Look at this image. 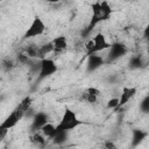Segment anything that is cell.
Masks as SVG:
<instances>
[{"mask_svg":"<svg viewBox=\"0 0 149 149\" xmlns=\"http://www.w3.org/2000/svg\"><path fill=\"white\" fill-rule=\"evenodd\" d=\"M101 149H118V146L115 144L114 141H112V140H106V141L102 143Z\"/></svg>","mask_w":149,"mask_h":149,"instance_id":"23","label":"cell"},{"mask_svg":"<svg viewBox=\"0 0 149 149\" xmlns=\"http://www.w3.org/2000/svg\"><path fill=\"white\" fill-rule=\"evenodd\" d=\"M69 133L70 132H59L57 134H55L50 141L54 146H63L66 143V141L69 140Z\"/></svg>","mask_w":149,"mask_h":149,"instance_id":"16","label":"cell"},{"mask_svg":"<svg viewBox=\"0 0 149 149\" xmlns=\"http://www.w3.org/2000/svg\"><path fill=\"white\" fill-rule=\"evenodd\" d=\"M48 122H49V116H48V114L45 112H36L35 115L31 118L30 132L31 133L40 132Z\"/></svg>","mask_w":149,"mask_h":149,"instance_id":"8","label":"cell"},{"mask_svg":"<svg viewBox=\"0 0 149 149\" xmlns=\"http://www.w3.org/2000/svg\"><path fill=\"white\" fill-rule=\"evenodd\" d=\"M136 92H137L136 87H128V86H125V87L122 88L121 93H120V97H119V104H118V107H116L115 111H118V109H120L121 107H123V106H125L132 98L135 97Z\"/></svg>","mask_w":149,"mask_h":149,"instance_id":"11","label":"cell"},{"mask_svg":"<svg viewBox=\"0 0 149 149\" xmlns=\"http://www.w3.org/2000/svg\"><path fill=\"white\" fill-rule=\"evenodd\" d=\"M45 139H47V137H45L42 133L36 132V133H31L30 142H31L34 146L42 148V147H44V146H45V143H47V140H45Z\"/></svg>","mask_w":149,"mask_h":149,"instance_id":"17","label":"cell"},{"mask_svg":"<svg viewBox=\"0 0 149 149\" xmlns=\"http://www.w3.org/2000/svg\"><path fill=\"white\" fill-rule=\"evenodd\" d=\"M24 116H26L24 112H22L19 107H15V108L9 113V115L1 122V125H0V129L9 130V129L14 128V127L19 123V121H21Z\"/></svg>","mask_w":149,"mask_h":149,"instance_id":"7","label":"cell"},{"mask_svg":"<svg viewBox=\"0 0 149 149\" xmlns=\"http://www.w3.org/2000/svg\"><path fill=\"white\" fill-rule=\"evenodd\" d=\"M15 66V63L12 58H2L1 59V69L5 71V72H9L14 69Z\"/></svg>","mask_w":149,"mask_h":149,"instance_id":"21","label":"cell"},{"mask_svg":"<svg viewBox=\"0 0 149 149\" xmlns=\"http://www.w3.org/2000/svg\"><path fill=\"white\" fill-rule=\"evenodd\" d=\"M100 97V90L97 87H87L80 94V100L87 104H97Z\"/></svg>","mask_w":149,"mask_h":149,"instance_id":"10","label":"cell"},{"mask_svg":"<svg viewBox=\"0 0 149 149\" xmlns=\"http://www.w3.org/2000/svg\"><path fill=\"white\" fill-rule=\"evenodd\" d=\"M143 38L149 43V22L146 24V27L143 29Z\"/></svg>","mask_w":149,"mask_h":149,"instance_id":"25","label":"cell"},{"mask_svg":"<svg viewBox=\"0 0 149 149\" xmlns=\"http://www.w3.org/2000/svg\"><path fill=\"white\" fill-rule=\"evenodd\" d=\"M23 52L27 54L30 58H40L41 59V56H40V45L35 44V43H29L24 47L23 49Z\"/></svg>","mask_w":149,"mask_h":149,"instance_id":"15","label":"cell"},{"mask_svg":"<svg viewBox=\"0 0 149 149\" xmlns=\"http://www.w3.org/2000/svg\"><path fill=\"white\" fill-rule=\"evenodd\" d=\"M139 108H140V112H142L143 114H149V94L143 97V99L140 101Z\"/></svg>","mask_w":149,"mask_h":149,"instance_id":"22","label":"cell"},{"mask_svg":"<svg viewBox=\"0 0 149 149\" xmlns=\"http://www.w3.org/2000/svg\"><path fill=\"white\" fill-rule=\"evenodd\" d=\"M118 104H119V98L109 99V100L107 101V108H109V109H116Z\"/></svg>","mask_w":149,"mask_h":149,"instance_id":"24","label":"cell"},{"mask_svg":"<svg viewBox=\"0 0 149 149\" xmlns=\"http://www.w3.org/2000/svg\"><path fill=\"white\" fill-rule=\"evenodd\" d=\"M109 47L111 44L107 42L105 35L101 33H98L85 44V52H86V56H90L93 54H99L102 50L109 49Z\"/></svg>","mask_w":149,"mask_h":149,"instance_id":"3","label":"cell"},{"mask_svg":"<svg viewBox=\"0 0 149 149\" xmlns=\"http://www.w3.org/2000/svg\"><path fill=\"white\" fill-rule=\"evenodd\" d=\"M50 52H54V44L52 42H47L42 45H40V56H41V59L45 58V56Z\"/></svg>","mask_w":149,"mask_h":149,"instance_id":"19","label":"cell"},{"mask_svg":"<svg viewBox=\"0 0 149 149\" xmlns=\"http://www.w3.org/2000/svg\"><path fill=\"white\" fill-rule=\"evenodd\" d=\"M55 128H56V126H54L52 123H50V122H48L40 132L47 137V139H51L52 137V135H54V133H55Z\"/></svg>","mask_w":149,"mask_h":149,"instance_id":"20","label":"cell"},{"mask_svg":"<svg viewBox=\"0 0 149 149\" xmlns=\"http://www.w3.org/2000/svg\"><path fill=\"white\" fill-rule=\"evenodd\" d=\"M128 49H127V45L122 42H113L108 49V52H107V63H112V62H115L120 58H122L123 56H126Z\"/></svg>","mask_w":149,"mask_h":149,"instance_id":"6","label":"cell"},{"mask_svg":"<svg viewBox=\"0 0 149 149\" xmlns=\"http://www.w3.org/2000/svg\"><path fill=\"white\" fill-rule=\"evenodd\" d=\"M106 63V61L102 58V56H100L99 54H93L87 56V62H86V72L87 73H93L94 71H97L98 69H100L104 64Z\"/></svg>","mask_w":149,"mask_h":149,"instance_id":"9","label":"cell"},{"mask_svg":"<svg viewBox=\"0 0 149 149\" xmlns=\"http://www.w3.org/2000/svg\"><path fill=\"white\" fill-rule=\"evenodd\" d=\"M91 8H92L91 20L87 27L83 30V36L90 35L100 22H105L109 20V17L113 14V9L107 1H97L91 5Z\"/></svg>","mask_w":149,"mask_h":149,"instance_id":"1","label":"cell"},{"mask_svg":"<svg viewBox=\"0 0 149 149\" xmlns=\"http://www.w3.org/2000/svg\"><path fill=\"white\" fill-rule=\"evenodd\" d=\"M51 42L54 44V52L55 54H62L68 49V41H66V37L63 35L55 37Z\"/></svg>","mask_w":149,"mask_h":149,"instance_id":"13","label":"cell"},{"mask_svg":"<svg viewBox=\"0 0 149 149\" xmlns=\"http://www.w3.org/2000/svg\"><path fill=\"white\" fill-rule=\"evenodd\" d=\"M128 68L129 70H140L144 68V62L143 57L141 55H133L128 62Z\"/></svg>","mask_w":149,"mask_h":149,"instance_id":"14","label":"cell"},{"mask_svg":"<svg viewBox=\"0 0 149 149\" xmlns=\"http://www.w3.org/2000/svg\"><path fill=\"white\" fill-rule=\"evenodd\" d=\"M45 23L44 21L38 16H34L30 26L27 28V30L24 31L22 38L23 40H29V38H34V37H37V36H41L44 31H45Z\"/></svg>","mask_w":149,"mask_h":149,"instance_id":"4","label":"cell"},{"mask_svg":"<svg viewBox=\"0 0 149 149\" xmlns=\"http://www.w3.org/2000/svg\"><path fill=\"white\" fill-rule=\"evenodd\" d=\"M80 125H83V121L80 119H78L77 114L72 109H70L69 107H66L64 109V113H63L59 122L56 125L54 135L57 134V133H59V132H71L72 129H76Z\"/></svg>","mask_w":149,"mask_h":149,"instance_id":"2","label":"cell"},{"mask_svg":"<svg viewBox=\"0 0 149 149\" xmlns=\"http://www.w3.org/2000/svg\"><path fill=\"white\" fill-rule=\"evenodd\" d=\"M148 51H149V43H148Z\"/></svg>","mask_w":149,"mask_h":149,"instance_id":"26","label":"cell"},{"mask_svg":"<svg viewBox=\"0 0 149 149\" xmlns=\"http://www.w3.org/2000/svg\"><path fill=\"white\" fill-rule=\"evenodd\" d=\"M57 71H58V66H57V64L55 63L54 59H50V58H43V59H41L40 71H38L36 81L40 83V81H42V80L49 78L50 76L55 74Z\"/></svg>","mask_w":149,"mask_h":149,"instance_id":"5","label":"cell"},{"mask_svg":"<svg viewBox=\"0 0 149 149\" xmlns=\"http://www.w3.org/2000/svg\"><path fill=\"white\" fill-rule=\"evenodd\" d=\"M31 104H33V99H31V97H24L21 101H20V104L16 106V107H19L22 112H24V114L27 115V113H28V111L31 108Z\"/></svg>","mask_w":149,"mask_h":149,"instance_id":"18","label":"cell"},{"mask_svg":"<svg viewBox=\"0 0 149 149\" xmlns=\"http://www.w3.org/2000/svg\"><path fill=\"white\" fill-rule=\"evenodd\" d=\"M148 132L141 129V128H133L132 129V140H130V147L136 148L139 147L148 136Z\"/></svg>","mask_w":149,"mask_h":149,"instance_id":"12","label":"cell"}]
</instances>
